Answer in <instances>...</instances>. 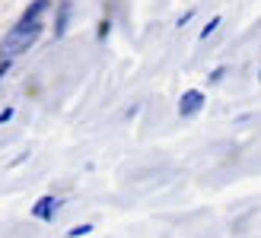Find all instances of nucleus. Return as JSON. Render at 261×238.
Returning a JSON list of instances; mask_svg holds the SVG:
<instances>
[{
  "label": "nucleus",
  "mask_w": 261,
  "mask_h": 238,
  "mask_svg": "<svg viewBox=\"0 0 261 238\" xmlns=\"http://www.w3.org/2000/svg\"><path fill=\"white\" fill-rule=\"evenodd\" d=\"M220 22H223V16H214L211 22H207V25H204V29H201V35H198V38H201V42H207V38H211V35H214V32L220 29Z\"/></svg>",
  "instance_id": "nucleus-6"
},
{
  "label": "nucleus",
  "mask_w": 261,
  "mask_h": 238,
  "mask_svg": "<svg viewBox=\"0 0 261 238\" xmlns=\"http://www.w3.org/2000/svg\"><path fill=\"white\" fill-rule=\"evenodd\" d=\"M10 117H13V108H4V111H0V124H7Z\"/></svg>",
  "instance_id": "nucleus-10"
},
{
  "label": "nucleus",
  "mask_w": 261,
  "mask_h": 238,
  "mask_svg": "<svg viewBox=\"0 0 261 238\" xmlns=\"http://www.w3.org/2000/svg\"><path fill=\"white\" fill-rule=\"evenodd\" d=\"M204 92L201 89H188V92H181V99H178V114L181 117H194L201 108H204Z\"/></svg>",
  "instance_id": "nucleus-2"
},
{
  "label": "nucleus",
  "mask_w": 261,
  "mask_h": 238,
  "mask_svg": "<svg viewBox=\"0 0 261 238\" xmlns=\"http://www.w3.org/2000/svg\"><path fill=\"white\" fill-rule=\"evenodd\" d=\"M7 70H10V57H4V61H0V76H4Z\"/></svg>",
  "instance_id": "nucleus-11"
},
{
  "label": "nucleus",
  "mask_w": 261,
  "mask_h": 238,
  "mask_svg": "<svg viewBox=\"0 0 261 238\" xmlns=\"http://www.w3.org/2000/svg\"><path fill=\"white\" fill-rule=\"evenodd\" d=\"M42 32H45V22L42 19H19L13 29L4 35V42H0V57H16V54H22V51H29L38 38H42Z\"/></svg>",
  "instance_id": "nucleus-1"
},
{
  "label": "nucleus",
  "mask_w": 261,
  "mask_h": 238,
  "mask_svg": "<svg viewBox=\"0 0 261 238\" xmlns=\"http://www.w3.org/2000/svg\"><path fill=\"white\" fill-rule=\"evenodd\" d=\"M258 79H261V73H258Z\"/></svg>",
  "instance_id": "nucleus-12"
},
{
  "label": "nucleus",
  "mask_w": 261,
  "mask_h": 238,
  "mask_svg": "<svg viewBox=\"0 0 261 238\" xmlns=\"http://www.w3.org/2000/svg\"><path fill=\"white\" fill-rule=\"evenodd\" d=\"M58 210H61V200L48 194V197H42V200L32 206V216H35V219H42V222H51V219L58 216Z\"/></svg>",
  "instance_id": "nucleus-3"
},
{
  "label": "nucleus",
  "mask_w": 261,
  "mask_h": 238,
  "mask_svg": "<svg viewBox=\"0 0 261 238\" xmlns=\"http://www.w3.org/2000/svg\"><path fill=\"white\" fill-rule=\"evenodd\" d=\"M89 232H93V226L86 222V226H73V229L67 232V238H80V235H89Z\"/></svg>",
  "instance_id": "nucleus-8"
},
{
  "label": "nucleus",
  "mask_w": 261,
  "mask_h": 238,
  "mask_svg": "<svg viewBox=\"0 0 261 238\" xmlns=\"http://www.w3.org/2000/svg\"><path fill=\"white\" fill-rule=\"evenodd\" d=\"M67 22H70V0H61L58 4V22H55V38H61L67 32Z\"/></svg>",
  "instance_id": "nucleus-4"
},
{
  "label": "nucleus",
  "mask_w": 261,
  "mask_h": 238,
  "mask_svg": "<svg viewBox=\"0 0 261 238\" xmlns=\"http://www.w3.org/2000/svg\"><path fill=\"white\" fill-rule=\"evenodd\" d=\"M48 7H51V0H32V4L25 7V13H22L19 19H29V22H32V19H42V13H45Z\"/></svg>",
  "instance_id": "nucleus-5"
},
{
  "label": "nucleus",
  "mask_w": 261,
  "mask_h": 238,
  "mask_svg": "<svg viewBox=\"0 0 261 238\" xmlns=\"http://www.w3.org/2000/svg\"><path fill=\"white\" fill-rule=\"evenodd\" d=\"M109 32H112V19H102V22H99V29H96V38H99V42H106Z\"/></svg>",
  "instance_id": "nucleus-7"
},
{
  "label": "nucleus",
  "mask_w": 261,
  "mask_h": 238,
  "mask_svg": "<svg viewBox=\"0 0 261 238\" xmlns=\"http://www.w3.org/2000/svg\"><path fill=\"white\" fill-rule=\"evenodd\" d=\"M226 76V67H217L214 73H211V83H220V79H223Z\"/></svg>",
  "instance_id": "nucleus-9"
}]
</instances>
